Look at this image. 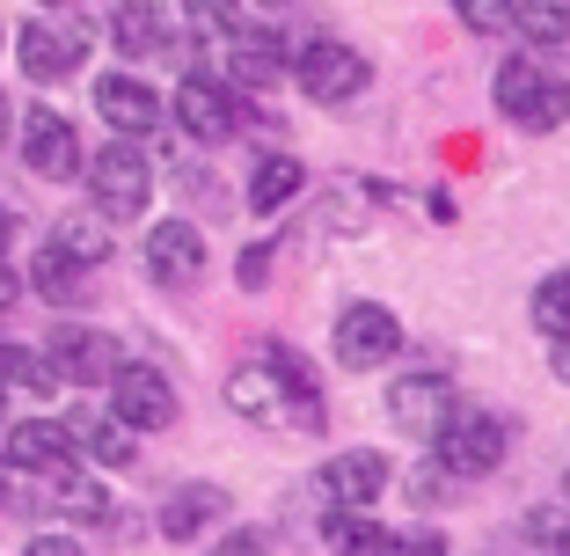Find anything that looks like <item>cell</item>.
I'll return each mask as SVG.
<instances>
[{"mask_svg":"<svg viewBox=\"0 0 570 556\" xmlns=\"http://www.w3.org/2000/svg\"><path fill=\"white\" fill-rule=\"evenodd\" d=\"M219 37V59H227V74H235L242 88H271L285 74V45L271 30H256V22H227V30H213Z\"/></svg>","mask_w":570,"mask_h":556,"instance_id":"13","label":"cell"},{"mask_svg":"<svg viewBox=\"0 0 570 556\" xmlns=\"http://www.w3.org/2000/svg\"><path fill=\"white\" fill-rule=\"evenodd\" d=\"M110 418L132 425V432H168L176 425V381L147 359H118L110 373Z\"/></svg>","mask_w":570,"mask_h":556,"instance_id":"4","label":"cell"},{"mask_svg":"<svg viewBox=\"0 0 570 556\" xmlns=\"http://www.w3.org/2000/svg\"><path fill=\"white\" fill-rule=\"evenodd\" d=\"M110 37H118L125 59H154V51L168 45V22L154 16V0H125L118 16H110Z\"/></svg>","mask_w":570,"mask_h":556,"instance_id":"21","label":"cell"},{"mask_svg":"<svg viewBox=\"0 0 570 556\" xmlns=\"http://www.w3.org/2000/svg\"><path fill=\"white\" fill-rule=\"evenodd\" d=\"M446 410H453V388L439 381V373H403V381L387 388V418L410 439H432L439 425H446Z\"/></svg>","mask_w":570,"mask_h":556,"instance_id":"14","label":"cell"},{"mask_svg":"<svg viewBox=\"0 0 570 556\" xmlns=\"http://www.w3.org/2000/svg\"><path fill=\"white\" fill-rule=\"evenodd\" d=\"M22 162H30L45 184H67V176H81V133H73L59 110H30V118H22Z\"/></svg>","mask_w":570,"mask_h":556,"instance_id":"10","label":"cell"},{"mask_svg":"<svg viewBox=\"0 0 570 556\" xmlns=\"http://www.w3.org/2000/svg\"><path fill=\"white\" fill-rule=\"evenodd\" d=\"M0 461L22 469V476H59V469H73V439H67L59 418H22L0 439Z\"/></svg>","mask_w":570,"mask_h":556,"instance_id":"11","label":"cell"},{"mask_svg":"<svg viewBox=\"0 0 570 556\" xmlns=\"http://www.w3.org/2000/svg\"><path fill=\"white\" fill-rule=\"evenodd\" d=\"M264 271H271V250H249L242 256V286H264Z\"/></svg>","mask_w":570,"mask_h":556,"instance_id":"34","label":"cell"},{"mask_svg":"<svg viewBox=\"0 0 570 556\" xmlns=\"http://www.w3.org/2000/svg\"><path fill=\"white\" fill-rule=\"evenodd\" d=\"M8 242H16V213L0 205V256H8Z\"/></svg>","mask_w":570,"mask_h":556,"instance_id":"37","label":"cell"},{"mask_svg":"<svg viewBox=\"0 0 570 556\" xmlns=\"http://www.w3.org/2000/svg\"><path fill=\"white\" fill-rule=\"evenodd\" d=\"M556 373L570 381V338H556Z\"/></svg>","mask_w":570,"mask_h":556,"instance_id":"38","label":"cell"},{"mask_svg":"<svg viewBox=\"0 0 570 556\" xmlns=\"http://www.w3.org/2000/svg\"><path fill=\"white\" fill-rule=\"evenodd\" d=\"M213 556H271V549H264V535H227Z\"/></svg>","mask_w":570,"mask_h":556,"instance_id":"33","label":"cell"},{"mask_svg":"<svg viewBox=\"0 0 570 556\" xmlns=\"http://www.w3.org/2000/svg\"><path fill=\"white\" fill-rule=\"evenodd\" d=\"M264 8H278V0H264Z\"/></svg>","mask_w":570,"mask_h":556,"instance_id":"41","label":"cell"},{"mask_svg":"<svg viewBox=\"0 0 570 556\" xmlns=\"http://www.w3.org/2000/svg\"><path fill=\"white\" fill-rule=\"evenodd\" d=\"M534 330L541 338H570V271H549L534 286Z\"/></svg>","mask_w":570,"mask_h":556,"instance_id":"28","label":"cell"},{"mask_svg":"<svg viewBox=\"0 0 570 556\" xmlns=\"http://www.w3.org/2000/svg\"><path fill=\"white\" fill-rule=\"evenodd\" d=\"M293 81H301L307 103H352V96H366L373 67H366V51H352L344 37H307L301 59H293Z\"/></svg>","mask_w":570,"mask_h":556,"instance_id":"3","label":"cell"},{"mask_svg":"<svg viewBox=\"0 0 570 556\" xmlns=\"http://www.w3.org/2000/svg\"><path fill=\"white\" fill-rule=\"evenodd\" d=\"M176 125H184L190 139H205V147H213V139H227L242 125V103L227 96L219 81L190 74V81H176Z\"/></svg>","mask_w":570,"mask_h":556,"instance_id":"16","label":"cell"},{"mask_svg":"<svg viewBox=\"0 0 570 556\" xmlns=\"http://www.w3.org/2000/svg\"><path fill=\"white\" fill-rule=\"evenodd\" d=\"M37 8H59V0H37Z\"/></svg>","mask_w":570,"mask_h":556,"instance_id":"39","label":"cell"},{"mask_svg":"<svg viewBox=\"0 0 570 556\" xmlns=\"http://www.w3.org/2000/svg\"><path fill=\"white\" fill-rule=\"evenodd\" d=\"M453 16H461V30H475V37H498L504 22H512V0H453Z\"/></svg>","mask_w":570,"mask_h":556,"instance_id":"29","label":"cell"},{"mask_svg":"<svg viewBox=\"0 0 570 556\" xmlns=\"http://www.w3.org/2000/svg\"><path fill=\"white\" fill-rule=\"evenodd\" d=\"M403 352V322L387 315L381 301H352L344 315H336V367H352V373H373L381 359Z\"/></svg>","mask_w":570,"mask_h":556,"instance_id":"6","label":"cell"},{"mask_svg":"<svg viewBox=\"0 0 570 556\" xmlns=\"http://www.w3.org/2000/svg\"><path fill=\"white\" fill-rule=\"evenodd\" d=\"M96 110H102V125H110L118 139H139V133L161 125V96H154L139 74H102L96 81Z\"/></svg>","mask_w":570,"mask_h":556,"instance_id":"15","label":"cell"},{"mask_svg":"<svg viewBox=\"0 0 570 556\" xmlns=\"http://www.w3.org/2000/svg\"><path fill=\"white\" fill-rule=\"evenodd\" d=\"M22 556H88V549H81V542H67V535H37Z\"/></svg>","mask_w":570,"mask_h":556,"instance_id":"32","label":"cell"},{"mask_svg":"<svg viewBox=\"0 0 570 556\" xmlns=\"http://www.w3.org/2000/svg\"><path fill=\"white\" fill-rule=\"evenodd\" d=\"M8 133H16V103L0 96V147H8Z\"/></svg>","mask_w":570,"mask_h":556,"instance_id":"36","label":"cell"},{"mask_svg":"<svg viewBox=\"0 0 570 556\" xmlns=\"http://www.w3.org/2000/svg\"><path fill=\"white\" fill-rule=\"evenodd\" d=\"M45 359H51V373H59V381L96 388V381H110V373H118V338H110V330H88V322H59V330H51V344H45Z\"/></svg>","mask_w":570,"mask_h":556,"instance_id":"8","label":"cell"},{"mask_svg":"<svg viewBox=\"0 0 570 556\" xmlns=\"http://www.w3.org/2000/svg\"><path fill=\"white\" fill-rule=\"evenodd\" d=\"M322 542H330V556H381V520H366L358 506H330V520H322Z\"/></svg>","mask_w":570,"mask_h":556,"instance_id":"23","label":"cell"},{"mask_svg":"<svg viewBox=\"0 0 570 556\" xmlns=\"http://www.w3.org/2000/svg\"><path fill=\"white\" fill-rule=\"evenodd\" d=\"M381 556H446V535H432V527H403V535H387Z\"/></svg>","mask_w":570,"mask_h":556,"instance_id":"30","label":"cell"},{"mask_svg":"<svg viewBox=\"0 0 570 556\" xmlns=\"http://www.w3.org/2000/svg\"><path fill=\"white\" fill-rule=\"evenodd\" d=\"M51 242H59L73 264H102V256H110V227H102V213H67L59 227H51Z\"/></svg>","mask_w":570,"mask_h":556,"instance_id":"27","label":"cell"},{"mask_svg":"<svg viewBox=\"0 0 570 556\" xmlns=\"http://www.w3.org/2000/svg\"><path fill=\"white\" fill-rule=\"evenodd\" d=\"M490 96H498V110L520 133H556V125L570 118V81H556L549 67H534V59H504L498 81H490Z\"/></svg>","mask_w":570,"mask_h":556,"instance_id":"1","label":"cell"},{"mask_svg":"<svg viewBox=\"0 0 570 556\" xmlns=\"http://www.w3.org/2000/svg\"><path fill=\"white\" fill-rule=\"evenodd\" d=\"M147 279L154 286H198L205 279V235L190 227V220L147 227Z\"/></svg>","mask_w":570,"mask_h":556,"instance_id":"12","label":"cell"},{"mask_svg":"<svg viewBox=\"0 0 570 556\" xmlns=\"http://www.w3.org/2000/svg\"><path fill=\"white\" fill-rule=\"evenodd\" d=\"M264 367L278 373L285 396H293V425H301V432H315V425L330 418V410H322V381H315V367H307L293 344H264Z\"/></svg>","mask_w":570,"mask_h":556,"instance_id":"20","label":"cell"},{"mask_svg":"<svg viewBox=\"0 0 570 556\" xmlns=\"http://www.w3.org/2000/svg\"><path fill=\"white\" fill-rule=\"evenodd\" d=\"M432 447H439V469H446V476H490L504 461V425L490 418V410L453 403L446 425L432 432Z\"/></svg>","mask_w":570,"mask_h":556,"instance_id":"5","label":"cell"},{"mask_svg":"<svg viewBox=\"0 0 570 556\" xmlns=\"http://www.w3.org/2000/svg\"><path fill=\"white\" fill-rule=\"evenodd\" d=\"M81 51H88V30L73 16L67 22H22V37H16V59L30 81H67L81 67Z\"/></svg>","mask_w":570,"mask_h":556,"instance_id":"9","label":"cell"},{"mask_svg":"<svg viewBox=\"0 0 570 556\" xmlns=\"http://www.w3.org/2000/svg\"><path fill=\"white\" fill-rule=\"evenodd\" d=\"M301 184H307V169L293 162V154H264L256 176H249V205H256V213H278V205L301 198Z\"/></svg>","mask_w":570,"mask_h":556,"instance_id":"22","label":"cell"},{"mask_svg":"<svg viewBox=\"0 0 570 556\" xmlns=\"http://www.w3.org/2000/svg\"><path fill=\"white\" fill-rule=\"evenodd\" d=\"M184 8H190L198 30H227V22H235V0H184Z\"/></svg>","mask_w":570,"mask_h":556,"instance_id":"31","label":"cell"},{"mask_svg":"<svg viewBox=\"0 0 570 556\" xmlns=\"http://www.w3.org/2000/svg\"><path fill=\"white\" fill-rule=\"evenodd\" d=\"M227 403H235V418H249V425H293V396H285V381L264 367V359L227 373Z\"/></svg>","mask_w":570,"mask_h":556,"instance_id":"18","label":"cell"},{"mask_svg":"<svg viewBox=\"0 0 570 556\" xmlns=\"http://www.w3.org/2000/svg\"><path fill=\"white\" fill-rule=\"evenodd\" d=\"M81 169H88V198H96L102 220H139V213H147L154 169H147V154H139L132 139H110L102 154H88Z\"/></svg>","mask_w":570,"mask_h":556,"instance_id":"2","label":"cell"},{"mask_svg":"<svg viewBox=\"0 0 570 556\" xmlns=\"http://www.w3.org/2000/svg\"><path fill=\"white\" fill-rule=\"evenodd\" d=\"M527 45H570V0H512Z\"/></svg>","mask_w":570,"mask_h":556,"instance_id":"26","label":"cell"},{"mask_svg":"<svg viewBox=\"0 0 570 556\" xmlns=\"http://www.w3.org/2000/svg\"><path fill=\"white\" fill-rule=\"evenodd\" d=\"M387 455L381 447H344L336 461H322V476H315V498H322V513L330 506H381V490H387Z\"/></svg>","mask_w":570,"mask_h":556,"instance_id":"7","label":"cell"},{"mask_svg":"<svg viewBox=\"0 0 570 556\" xmlns=\"http://www.w3.org/2000/svg\"><path fill=\"white\" fill-rule=\"evenodd\" d=\"M213 520H227V490H219V484H184V490H168V506H161V535H168V542H198Z\"/></svg>","mask_w":570,"mask_h":556,"instance_id":"19","label":"cell"},{"mask_svg":"<svg viewBox=\"0 0 570 556\" xmlns=\"http://www.w3.org/2000/svg\"><path fill=\"white\" fill-rule=\"evenodd\" d=\"M81 271H88V264H73L59 242H45V250L30 256V286L45 293V301H81Z\"/></svg>","mask_w":570,"mask_h":556,"instance_id":"25","label":"cell"},{"mask_svg":"<svg viewBox=\"0 0 570 556\" xmlns=\"http://www.w3.org/2000/svg\"><path fill=\"white\" fill-rule=\"evenodd\" d=\"M563 490H570V469H563Z\"/></svg>","mask_w":570,"mask_h":556,"instance_id":"40","label":"cell"},{"mask_svg":"<svg viewBox=\"0 0 570 556\" xmlns=\"http://www.w3.org/2000/svg\"><path fill=\"white\" fill-rule=\"evenodd\" d=\"M51 498H59V513H67V520H110V490H102L96 476H81V461L51 476Z\"/></svg>","mask_w":570,"mask_h":556,"instance_id":"24","label":"cell"},{"mask_svg":"<svg viewBox=\"0 0 570 556\" xmlns=\"http://www.w3.org/2000/svg\"><path fill=\"white\" fill-rule=\"evenodd\" d=\"M16 293H22V279L8 271V256H0V308H16Z\"/></svg>","mask_w":570,"mask_h":556,"instance_id":"35","label":"cell"},{"mask_svg":"<svg viewBox=\"0 0 570 556\" xmlns=\"http://www.w3.org/2000/svg\"><path fill=\"white\" fill-rule=\"evenodd\" d=\"M67 439H73V455H88V461H102V469H132V425H118L110 410H67Z\"/></svg>","mask_w":570,"mask_h":556,"instance_id":"17","label":"cell"}]
</instances>
